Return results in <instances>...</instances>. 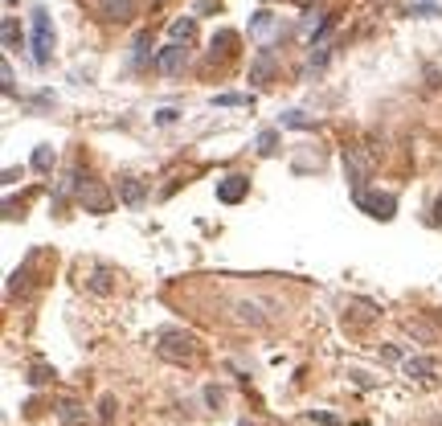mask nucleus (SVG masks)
<instances>
[{
	"label": "nucleus",
	"mask_w": 442,
	"mask_h": 426,
	"mask_svg": "<svg viewBox=\"0 0 442 426\" xmlns=\"http://www.w3.org/2000/svg\"><path fill=\"white\" fill-rule=\"evenodd\" d=\"M270 147H275V135H270V131H266V135H258V152H270Z\"/></svg>",
	"instance_id": "obj_21"
},
{
	"label": "nucleus",
	"mask_w": 442,
	"mask_h": 426,
	"mask_svg": "<svg viewBox=\"0 0 442 426\" xmlns=\"http://www.w3.org/2000/svg\"><path fill=\"white\" fill-rule=\"evenodd\" d=\"M4 46H9V49L16 46V21H13V16L4 21Z\"/></svg>",
	"instance_id": "obj_18"
},
{
	"label": "nucleus",
	"mask_w": 442,
	"mask_h": 426,
	"mask_svg": "<svg viewBox=\"0 0 442 426\" xmlns=\"http://www.w3.org/2000/svg\"><path fill=\"white\" fill-rule=\"evenodd\" d=\"M283 25H278V16L275 13H254V21H250V37L254 41H266L270 33H278Z\"/></svg>",
	"instance_id": "obj_5"
},
{
	"label": "nucleus",
	"mask_w": 442,
	"mask_h": 426,
	"mask_svg": "<svg viewBox=\"0 0 442 426\" xmlns=\"http://www.w3.org/2000/svg\"><path fill=\"white\" fill-rule=\"evenodd\" d=\"M49 164H53V152H49V147H37V156H33V168H41V172H46Z\"/></svg>",
	"instance_id": "obj_15"
},
{
	"label": "nucleus",
	"mask_w": 442,
	"mask_h": 426,
	"mask_svg": "<svg viewBox=\"0 0 442 426\" xmlns=\"http://www.w3.org/2000/svg\"><path fill=\"white\" fill-rule=\"evenodd\" d=\"M33 385H41V381H49V369L46 365H33V377H29Z\"/></svg>",
	"instance_id": "obj_20"
},
{
	"label": "nucleus",
	"mask_w": 442,
	"mask_h": 426,
	"mask_svg": "<svg viewBox=\"0 0 442 426\" xmlns=\"http://www.w3.org/2000/svg\"><path fill=\"white\" fill-rule=\"evenodd\" d=\"M270 70H275V53L262 49L258 58H254V66H250V82H266L270 78Z\"/></svg>",
	"instance_id": "obj_9"
},
{
	"label": "nucleus",
	"mask_w": 442,
	"mask_h": 426,
	"mask_svg": "<svg viewBox=\"0 0 442 426\" xmlns=\"http://www.w3.org/2000/svg\"><path fill=\"white\" fill-rule=\"evenodd\" d=\"M352 201H357L360 209L369 213V217H381V222H389L393 209H397V201H393L389 193L381 197V193H369V189H357V193H352Z\"/></svg>",
	"instance_id": "obj_2"
},
{
	"label": "nucleus",
	"mask_w": 442,
	"mask_h": 426,
	"mask_svg": "<svg viewBox=\"0 0 442 426\" xmlns=\"http://www.w3.org/2000/svg\"><path fill=\"white\" fill-rule=\"evenodd\" d=\"M156 66H160L164 74H177L180 66H184V49H180V46H164L160 53H156Z\"/></svg>",
	"instance_id": "obj_6"
},
{
	"label": "nucleus",
	"mask_w": 442,
	"mask_h": 426,
	"mask_svg": "<svg viewBox=\"0 0 442 426\" xmlns=\"http://www.w3.org/2000/svg\"><path fill=\"white\" fill-rule=\"evenodd\" d=\"M147 46H152V37H135V53H131V66H144L147 62Z\"/></svg>",
	"instance_id": "obj_13"
},
{
	"label": "nucleus",
	"mask_w": 442,
	"mask_h": 426,
	"mask_svg": "<svg viewBox=\"0 0 442 426\" xmlns=\"http://www.w3.org/2000/svg\"><path fill=\"white\" fill-rule=\"evenodd\" d=\"M406 373L418 377V381H426V377L434 373V365H430V360H422V357H409V360H406Z\"/></svg>",
	"instance_id": "obj_10"
},
{
	"label": "nucleus",
	"mask_w": 442,
	"mask_h": 426,
	"mask_svg": "<svg viewBox=\"0 0 442 426\" xmlns=\"http://www.w3.org/2000/svg\"><path fill=\"white\" fill-rule=\"evenodd\" d=\"M107 279H111L107 271H95V275H90V287H95L98 295H102V291H111V283H107Z\"/></svg>",
	"instance_id": "obj_17"
},
{
	"label": "nucleus",
	"mask_w": 442,
	"mask_h": 426,
	"mask_svg": "<svg viewBox=\"0 0 442 426\" xmlns=\"http://www.w3.org/2000/svg\"><path fill=\"white\" fill-rule=\"evenodd\" d=\"M102 16H111V21H131V16H135V0H102Z\"/></svg>",
	"instance_id": "obj_8"
},
{
	"label": "nucleus",
	"mask_w": 442,
	"mask_h": 426,
	"mask_svg": "<svg viewBox=\"0 0 442 426\" xmlns=\"http://www.w3.org/2000/svg\"><path fill=\"white\" fill-rule=\"evenodd\" d=\"M62 422L65 426H82V422H86V414H82L78 402H62Z\"/></svg>",
	"instance_id": "obj_11"
},
{
	"label": "nucleus",
	"mask_w": 442,
	"mask_h": 426,
	"mask_svg": "<svg viewBox=\"0 0 442 426\" xmlns=\"http://www.w3.org/2000/svg\"><path fill=\"white\" fill-rule=\"evenodd\" d=\"M82 205L95 213H107L111 209V197H107V189H98V185H90V189H82Z\"/></svg>",
	"instance_id": "obj_7"
},
{
	"label": "nucleus",
	"mask_w": 442,
	"mask_h": 426,
	"mask_svg": "<svg viewBox=\"0 0 442 426\" xmlns=\"http://www.w3.org/2000/svg\"><path fill=\"white\" fill-rule=\"evenodd\" d=\"M193 29H196L193 21H177V25H172V37H177V41L184 37V41H189V37H193Z\"/></svg>",
	"instance_id": "obj_16"
},
{
	"label": "nucleus",
	"mask_w": 442,
	"mask_h": 426,
	"mask_svg": "<svg viewBox=\"0 0 442 426\" xmlns=\"http://www.w3.org/2000/svg\"><path fill=\"white\" fill-rule=\"evenodd\" d=\"M246 189H250V180L246 177H226L221 185H217V201H226V205H238L246 197Z\"/></svg>",
	"instance_id": "obj_4"
},
{
	"label": "nucleus",
	"mask_w": 442,
	"mask_h": 426,
	"mask_svg": "<svg viewBox=\"0 0 442 426\" xmlns=\"http://www.w3.org/2000/svg\"><path fill=\"white\" fill-rule=\"evenodd\" d=\"M123 197H127V205H140L144 201V185L140 180H123Z\"/></svg>",
	"instance_id": "obj_12"
},
{
	"label": "nucleus",
	"mask_w": 442,
	"mask_h": 426,
	"mask_svg": "<svg viewBox=\"0 0 442 426\" xmlns=\"http://www.w3.org/2000/svg\"><path fill=\"white\" fill-rule=\"evenodd\" d=\"M238 426H254V422H238Z\"/></svg>",
	"instance_id": "obj_23"
},
{
	"label": "nucleus",
	"mask_w": 442,
	"mask_h": 426,
	"mask_svg": "<svg viewBox=\"0 0 442 426\" xmlns=\"http://www.w3.org/2000/svg\"><path fill=\"white\" fill-rule=\"evenodd\" d=\"M156 348H160V357H168V360H189L196 353V341L189 332H164Z\"/></svg>",
	"instance_id": "obj_1"
},
{
	"label": "nucleus",
	"mask_w": 442,
	"mask_h": 426,
	"mask_svg": "<svg viewBox=\"0 0 442 426\" xmlns=\"http://www.w3.org/2000/svg\"><path fill=\"white\" fill-rule=\"evenodd\" d=\"M0 78H4V90H13V70H9V62L0 66Z\"/></svg>",
	"instance_id": "obj_22"
},
{
	"label": "nucleus",
	"mask_w": 442,
	"mask_h": 426,
	"mask_svg": "<svg viewBox=\"0 0 442 426\" xmlns=\"http://www.w3.org/2000/svg\"><path fill=\"white\" fill-rule=\"evenodd\" d=\"M49 49H53V29H49V16L37 9L33 13V58H37V66L49 62Z\"/></svg>",
	"instance_id": "obj_3"
},
{
	"label": "nucleus",
	"mask_w": 442,
	"mask_h": 426,
	"mask_svg": "<svg viewBox=\"0 0 442 426\" xmlns=\"http://www.w3.org/2000/svg\"><path fill=\"white\" fill-rule=\"evenodd\" d=\"M213 103H221V107H238V103H246V95H217Z\"/></svg>",
	"instance_id": "obj_19"
},
{
	"label": "nucleus",
	"mask_w": 442,
	"mask_h": 426,
	"mask_svg": "<svg viewBox=\"0 0 442 426\" xmlns=\"http://www.w3.org/2000/svg\"><path fill=\"white\" fill-rule=\"evenodd\" d=\"M283 123H287V128H311V119L303 111H287L283 115Z\"/></svg>",
	"instance_id": "obj_14"
}]
</instances>
